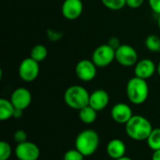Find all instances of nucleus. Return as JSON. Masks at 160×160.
Wrapping results in <instances>:
<instances>
[{"label":"nucleus","mask_w":160,"mask_h":160,"mask_svg":"<svg viewBox=\"0 0 160 160\" xmlns=\"http://www.w3.org/2000/svg\"><path fill=\"white\" fill-rule=\"evenodd\" d=\"M47 55H48V50L42 44L35 45L31 49V52H30V57L33 58L34 60H36L38 63L44 61L46 59Z\"/></svg>","instance_id":"obj_18"},{"label":"nucleus","mask_w":160,"mask_h":160,"mask_svg":"<svg viewBox=\"0 0 160 160\" xmlns=\"http://www.w3.org/2000/svg\"><path fill=\"white\" fill-rule=\"evenodd\" d=\"M126 93L128 100L132 104L141 105L143 104L149 97V85L146 80L134 76L128 82Z\"/></svg>","instance_id":"obj_2"},{"label":"nucleus","mask_w":160,"mask_h":160,"mask_svg":"<svg viewBox=\"0 0 160 160\" xmlns=\"http://www.w3.org/2000/svg\"><path fill=\"white\" fill-rule=\"evenodd\" d=\"M12 155V148L8 142H0V160H8Z\"/></svg>","instance_id":"obj_22"},{"label":"nucleus","mask_w":160,"mask_h":160,"mask_svg":"<svg viewBox=\"0 0 160 160\" xmlns=\"http://www.w3.org/2000/svg\"><path fill=\"white\" fill-rule=\"evenodd\" d=\"M159 52H160V50H159Z\"/></svg>","instance_id":"obj_34"},{"label":"nucleus","mask_w":160,"mask_h":160,"mask_svg":"<svg viewBox=\"0 0 160 160\" xmlns=\"http://www.w3.org/2000/svg\"><path fill=\"white\" fill-rule=\"evenodd\" d=\"M115 60V50L108 43L101 44L95 49L92 54V61L98 68H106Z\"/></svg>","instance_id":"obj_5"},{"label":"nucleus","mask_w":160,"mask_h":160,"mask_svg":"<svg viewBox=\"0 0 160 160\" xmlns=\"http://www.w3.org/2000/svg\"><path fill=\"white\" fill-rule=\"evenodd\" d=\"M63 16L67 20L78 19L83 11V4L82 0H64L61 8Z\"/></svg>","instance_id":"obj_11"},{"label":"nucleus","mask_w":160,"mask_h":160,"mask_svg":"<svg viewBox=\"0 0 160 160\" xmlns=\"http://www.w3.org/2000/svg\"><path fill=\"white\" fill-rule=\"evenodd\" d=\"M111 116L114 122L126 125L133 116L132 109L127 103H116L111 111Z\"/></svg>","instance_id":"obj_13"},{"label":"nucleus","mask_w":160,"mask_h":160,"mask_svg":"<svg viewBox=\"0 0 160 160\" xmlns=\"http://www.w3.org/2000/svg\"><path fill=\"white\" fill-rule=\"evenodd\" d=\"M107 154L113 160L119 159L126 156L127 146L125 142L120 139H112L107 144Z\"/></svg>","instance_id":"obj_15"},{"label":"nucleus","mask_w":160,"mask_h":160,"mask_svg":"<svg viewBox=\"0 0 160 160\" xmlns=\"http://www.w3.org/2000/svg\"><path fill=\"white\" fill-rule=\"evenodd\" d=\"M152 160H160V149L154 151V153L152 155Z\"/></svg>","instance_id":"obj_30"},{"label":"nucleus","mask_w":160,"mask_h":160,"mask_svg":"<svg viewBox=\"0 0 160 160\" xmlns=\"http://www.w3.org/2000/svg\"><path fill=\"white\" fill-rule=\"evenodd\" d=\"M143 3L144 0H127V6L132 9L141 8Z\"/></svg>","instance_id":"obj_26"},{"label":"nucleus","mask_w":160,"mask_h":160,"mask_svg":"<svg viewBox=\"0 0 160 160\" xmlns=\"http://www.w3.org/2000/svg\"><path fill=\"white\" fill-rule=\"evenodd\" d=\"M98 67L92 60L82 59L75 67V73L82 82H91L97 76Z\"/></svg>","instance_id":"obj_8"},{"label":"nucleus","mask_w":160,"mask_h":160,"mask_svg":"<svg viewBox=\"0 0 160 160\" xmlns=\"http://www.w3.org/2000/svg\"><path fill=\"white\" fill-rule=\"evenodd\" d=\"M148 147L153 150L157 151L160 149V128H154L151 134L149 135L148 139L146 140Z\"/></svg>","instance_id":"obj_19"},{"label":"nucleus","mask_w":160,"mask_h":160,"mask_svg":"<svg viewBox=\"0 0 160 160\" xmlns=\"http://www.w3.org/2000/svg\"><path fill=\"white\" fill-rule=\"evenodd\" d=\"M15 156L18 160H38L40 156V150L36 143L26 141L17 144Z\"/></svg>","instance_id":"obj_9"},{"label":"nucleus","mask_w":160,"mask_h":160,"mask_svg":"<svg viewBox=\"0 0 160 160\" xmlns=\"http://www.w3.org/2000/svg\"><path fill=\"white\" fill-rule=\"evenodd\" d=\"M18 74L20 79L25 82H34L39 74V63L30 56L24 58L19 66Z\"/></svg>","instance_id":"obj_7"},{"label":"nucleus","mask_w":160,"mask_h":160,"mask_svg":"<svg viewBox=\"0 0 160 160\" xmlns=\"http://www.w3.org/2000/svg\"><path fill=\"white\" fill-rule=\"evenodd\" d=\"M48 37H49V38H50L51 40L55 41V40H58V39L61 38L62 34L59 33V32H56V31H54V30H50V29H49V30H48Z\"/></svg>","instance_id":"obj_27"},{"label":"nucleus","mask_w":160,"mask_h":160,"mask_svg":"<svg viewBox=\"0 0 160 160\" xmlns=\"http://www.w3.org/2000/svg\"><path fill=\"white\" fill-rule=\"evenodd\" d=\"M134 67L135 76L143 80H147L153 77L158 68L155 62L149 58H143L139 60Z\"/></svg>","instance_id":"obj_12"},{"label":"nucleus","mask_w":160,"mask_h":160,"mask_svg":"<svg viewBox=\"0 0 160 160\" xmlns=\"http://www.w3.org/2000/svg\"><path fill=\"white\" fill-rule=\"evenodd\" d=\"M13 140L14 142L18 143H22L27 141V134L24 130L22 129H18L17 131H15V133L13 134Z\"/></svg>","instance_id":"obj_24"},{"label":"nucleus","mask_w":160,"mask_h":160,"mask_svg":"<svg viewBox=\"0 0 160 160\" xmlns=\"http://www.w3.org/2000/svg\"><path fill=\"white\" fill-rule=\"evenodd\" d=\"M116 160H133L132 158H128V157H123V158H119V159H116Z\"/></svg>","instance_id":"obj_31"},{"label":"nucleus","mask_w":160,"mask_h":160,"mask_svg":"<svg viewBox=\"0 0 160 160\" xmlns=\"http://www.w3.org/2000/svg\"><path fill=\"white\" fill-rule=\"evenodd\" d=\"M157 70H158V75H159V77H160V61H159V63L158 64V68H157Z\"/></svg>","instance_id":"obj_32"},{"label":"nucleus","mask_w":160,"mask_h":160,"mask_svg":"<svg viewBox=\"0 0 160 160\" xmlns=\"http://www.w3.org/2000/svg\"><path fill=\"white\" fill-rule=\"evenodd\" d=\"M23 114V111L22 110H20V109H15L14 111V113H13V118L15 119H20Z\"/></svg>","instance_id":"obj_29"},{"label":"nucleus","mask_w":160,"mask_h":160,"mask_svg":"<svg viewBox=\"0 0 160 160\" xmlns=\"http://www.w3.org/2000/svg\"><path fill=\"white\" fill-rule=\"evenodd\" d=\"M108 44H109L111 47H112L114 50H116V49L121 45V42H120V40H119L116 37H112V38H111L109 39Z\"/></svg>","instance_id":"obj_28"},{"label":"nucleus","mask_w":160,"mask_h":160,"mask_svg":"<svg viewBox=\"0 0 160 160\" xmlns=\"http://www.w3.org/2000/svg\"><path fill=\"white\" fill-rule=\"evenodd\" d=\"M15 111V107L11 103L10 99L0 98V120L7 121L10 118H13V113Z\"/></svg>","instance_id":"obj_16"},{"label":"nucleus","mask_w":160,"mask_h":160,"mask_svg":"<svg viewBox=\"0 0 160 160\" xmlns=\"http://www.w3.org/2000/svg\"><path fill=\"white\" fill-rule=\"evenodd\" d=\"M99 146V136L94 129L81 131L75 139V148L84 157L93 156Z\"/></svg>","instance_id":"obj_3"},{"label":"nucleus","mask_w":160,"mask_h":160,"mask_svg":"<svg viewBox=\"0 0 160 160\" xmlns=\"http://www.w3.org/2000/svg\"><path fill=\"white\" fill-rule=\"evenodd\" d=\"M103 6L111 10H120L127 6V0H101Z\"/></svg>","instance_id":"obj_21"},{"label":"nucleus","mask_w":160,"mask_h":160,"mask_svg":"<svg viewBox=\"0 0 160 160\" xmlns=\"http://www.w3.org/2000/svg\"><path fill=\"white\" fill-rule=\"evenodd\" d=\"M110 102V96L104 89H97L90 94L89 106L97 112L104 110Z\"/></svg>","instance_id":"obj_14"},{"label":"nucleus","mask_w":160,"mask_h":160,"mask_svg":"<svg viewBox=\"0 0 160 160\" xmlns=\"http://www.w3.org/2000/svg\"><path fill=\"white\" fill-rule=\"evenodd\" d=\"M97 117H98V112L89 105L79 111L80 120L86 125L93 124L97 120Z\"/></svg>","instance_id":"obj_17"},{"label":"nucleus","mask_w":160,"mask_h":160,"mask_svg":"<svg viewBox=\"0 0 160 160\" xmlns=\"http://www.w3.org/2000/svg\"><path fill=\"white\" fill-rule=\"evenodd\" d=\"M145 47L148 51L153 52H159L160 50V38L158 35L151 34L145 39Z\"/></svg>","instance_id":"obj_20"},{"label":"nucleus","mask_w":160,"mask_h":160,"mask_svg":"<svg viewBox=\"0 0 160 160\" xmlns=\"http://www.w3.org/2000/svg\"><path fill=\"white\" fill-rule=\"evenodd\" d=\"M158 28L160 30V15H158Z\"/></svg>","instance_id":"obj_33"},{"label":"nucleus","mask_w":160,"mask_h":160,"mask_svg":"<svg viewBox=\"0 0 160 160\" xmlns=\"http://www.w3.org/2000/svg\"><path fill=\"white\" fill-rule=\"evenodd\" d=\"M115 61L126 68L133 67L139 61L138 52L131 45L121 44L115 50Z\"/></svg>","instance_id":"obj_6"},{"label":"nucleus","mask_w":160,"mask_h":160,"mask_svg":"<svg viewBox=\"0 0 160 160\" xmlns=\"http://www.w3.org/2000/svg\"><path fill=\"white\" fill-rule=\"evenodd\" d=\"M84 158L85 157L75 148V149H70L67 151L64 154L63 160H83Z\"/></svg>","instance_id":"obj_23"},{"label":"nucleus","mask_w":160,"mask_h":160,"mask_svg":"<svg viewBox=\"0 0 160 160\" xmlns=\"http://www.w3.org/2000/svg\"><path fill=\"white\" fill-rule=\"evenodd\" d=\"M10 101L15 107V109H20L24 111L27 109L32 102L31 92L24 87L16 88L10 96Z\"/></svg>","instance_id":"obj_10"},{"label":"nucleus","mask_w":160,"mask_h":160,"mask_svg":"<svg viewBox=\"0 0 160 160\" xmlns=\"http://www.w3.org/2000/svg\"><path fill=\"white\" fill-rule=\"evenodd\" d=\"M90 94L82 85H71L64 93V101L67 106L80 111L89 105Z\"/></svg>","instance_id":"obj_4"},{"label":"nucleus","mask_w":160,"mask_h":160,"mask_svg":"<svg viewBox=\"0 0 160 160\" xmlns=\"http://www.w3.org/2000/svg\"><path fill=\"white\" fill-rule=\"evenodd\" d=\"M126 133L133 141H146L153 131L151 122L142 115H133L132 118L126 124Z\"/></svg>","instance_id":"obj_1"},{"label":"nucleus","mask_w":160,"mask_h":160,"mask_svg":"<svg viewBox=\"0 0 160 160\" xmlns=\"http://www.w3.org/2000/svg\"><path fill=\"white\" fill-rule=\"evenodd\" d=\"M150 8L158 15H160V0H148Z\"/></svg>","instance_id":"obj_25"}]
</instances>
